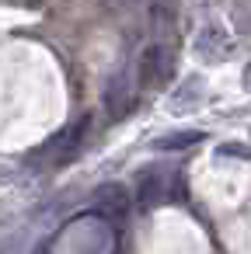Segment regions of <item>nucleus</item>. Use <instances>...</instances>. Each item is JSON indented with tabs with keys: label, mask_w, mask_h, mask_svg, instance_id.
Segmentation results:
<instances>
[{
	"label": "nucleus",
	"mask_w": 251,
	"mask_h": 254,
	"mask_svg": "<svg viewBox=\"0 0 251 254\" xmlns=\"http://www.w3.org/2000/svg\"><path fill=\"white\" fill-rule=\"evenodd\" d=\"M84 136H87V115H77L32 153V164H63V160L77 157V150L84 146Z\"/></svg>",
	"instance_id": "f257e3e1"
},
{
	"label": "nucleus",
	"mask_w": 251,
	"mask_h": 254,
	"mask_svg": "<svg viewBox=\"0 0 251 254\" xmlns=\"http://www.w3.org/2000/svg\"><path fill=\"white\" fill-rule=\"evenodd\" d=\"M171 181H174V174H171V167H164V164H147V167H140V174H136V202H140L143 209H154V205L167 202Z\"/></svg>",
	"instance_id": "f03ea898"
},
{
	"label": "nucleus",
	"mask_w": 251,
	"mask_h": 254,
	"mask_svg": "<svg viewBox=\"0 0 251 254\" xmlns=\"http://www.w3.org/2000/svg\"><path fill=\"white\" fill-rule=\"evenodd\" d=\"M171 77H174V53L167 46H150L140 56L136 80L143 87H164V84H171Z\"/></svg>",
	"instance_id": "7ed1b4c3"
},
{
	"label": "nucleus",
	"mask_w": 251,
	"mask_h": 254,
	"mask_svg": "<svg viewBox=\"0 0 251 254\" xmlns=\"http://www.w3.org/2000/svg\"><path fill=\"white\" fill-rule=\"evenodd\" d=\"M91 198H94V209L108 219H122L129 212V195H126L122 185H101Z\"/></svg>",
	"instance_id": "20e7f679"
},
{
	"label": "nucleus",
	"mask_w": 251,
	"mask_h": 254,
	"mask_svg": "<svg viewBox=\"0 0 251 254\" xmlns=\"http://www.w3.org/2000/svg\"><path fill=\"white\" fill-rule=\"evenodd\" d=\"M195 49H199L206 60H223V56L234 49V39H230L223 28L209 25V28H202V32H199V39H195Z\"/></svg>",
	"instance_id": "39448f33"
},
{
	"label": "nucleus",
	"mask_w": 251,
	"mask_h": 254,
	"mask_svg": "<svg viewBox=\"0 0 251 254\" xmlns=\"http://www.w3.org/2000/svg\"><path fill=\"white\" fill-rule=\"evenodd\" d=\"M199 139H202V132L185 129V132H167V136H161L154 146H157V150H185V146H192V143H199Z\"/></svg>",
	"instance_id": "423d86ee"
},
{
	"label": "nucleus",
	"mask_w": 251,
	"mask_h": 254,
	"mask_svg": "<svg viewBox=\"0 0 251 254\" xmlns=\"http://www.w3.org/2000/svg\"><path fill=\"white\" fill-rule=\"evenodd\" d=\"M244 84H248V87H251V63H248V66H244Z\"/></svg>",
	"instance_id": "0eeeda50"
}]
</instances>
